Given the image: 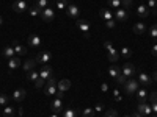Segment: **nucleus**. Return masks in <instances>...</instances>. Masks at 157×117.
Masks as SVG:
<instances>
[{
  "mask_svg": "<svg viewBox=\"0 0 157 117\" xmlns=\"http://www.w3.org/2000/svg\"><path fill=\"white\" fill-rule=\"evenodd\" d=\"M52 73H54V70H52L50 66H44L41 70H39V76L44 78V80H47L49 76H52Z\"/></svg>",
  "mask_w": 157,
  "mask_h": 117,
  "instance_id": "obj_16",
  "label": "nucleus"
},
{
  "mask_svg": "<svg viewBox=\"0 0 157 117\" xmlns=\"http://www.w3.org/2000/svg\"><path fill=\"white\" fill-rule=\"evenodd\" d=\"M135 94H137L138 103H146V98H148V92H146V89H138Z\"/></svg>",
  "mask_w": 157,
  "mask_h": 117,
  "instance_id": "obj_20",
  "label": "nucleus"
},
{
  "mask_svg": "<svg viewBox=\"0 0 157 117\" xmlns=\"http://www.w3.org/2000/svg\"><path fill=\"white\" fill-rule=\"evenodd\" d=\"M14 108H11V106H6L5 109H3V115L5 117H13V115H14Z\"/></svg>",
  "mask_w": 157,
  "mask_h": 117,
  "instance_id": "obj_33",
  "label": "nucleus"
},
{
  "mask_svg": "<svg viewBox=\"0 0 157 117\" xmlns=\"http://www.w3.org/2000/svg\"><path fill=\"white\" fill-rule=\"evenodd\" d=\"M11 8L14 9L16 12H24L25 9H29V3L25 2V0H16V2L13 3Z\"/></svg>",
  "mask_w": 157,
  "mask_h": 117,
  "instance_id": "obj_5",
  "label": "nucleus"
},
{
  "mask_svg": "<svg viewBox=\"0 0 157 117\" xmlns=\"http://www.w3.org/2000/svg\"><path fill=\"white\" fill-rule=\"evenodd\" d=\"M124 117H132V115H124Z\"/></svg>",
  "mask_w": 157,
  "mask_h": 117,
  "instance_id": "obj_57",
  "label": "nucleus"
},
{
  "mask_svg": "<svg viewBox=\"0 0 157 117\" xmlns=\"http://www.w3.org/2000/svg\"><path fill=\"white\" fill-rule=\"evenodd\" d=\"M21 66V59L17 58V56H13V58H10L8 59V69L13 72V70H14V69H17Z\"/></svg>",
  "mask_w": 157,
  "mask_h": 117,
  "instance_id": "obj_12",
  "label": "nucleus"
},
{
  "mask_svg": "<svg viewBox=\"0 0 157 117\" xmlns=\"http://www.w3.org/2000/svg\"><path fill=\"white\" fill-rule=\"evenodd\" d=\"M121 55H123L124 59H129L130 56H132V50H130L129 47H123L121 48Z\"/></svg>",
  "mask_w": 157,
  "mask_h": 117,
  "instance_id": "obj_29",
  "label": "nucleus"
},
{
  "mask_svg": "<svg viewBox=\"0 0 157 117\" xmlns=\"http://www.w3.org/2000/svg\"><path fill=\"white\" fill-rule=\"evenodd\" d=\"M154 117H157V114H154Z\"/></svg>",
  "mask_w": 157,
  "mask_h": 117,
  "instance_id": "obj_59",
  "label": "nucleus"
},
{
  "mask_svg": "<svg viewBox=\"0 0 157 117\" xmlns=\"http://www.w3.org/2000/svg\"><path fill=\"white\" fill-rule=\"evenodd\" d=\"M121 73H123L126 78L132 76V75L135 73V66H134V64H130V62H126L124 66H123V70H121Z\"/></svg>",
  "mask_w": 157,
  "mask_h": 117,
  "instance_id": "obj_7",
  "label": "nucleus"
},
{
  "mask_svg": "<svg viewBox=\"0 0 157 117\" xmlns=\"http://www.w3.org/2000/svg\"><path fill=\"white\" fill-rule=\"evenodd\" d=\"M113 97H115V100H116V101H121V98H123L118 89H115V90H113Z\"/></svg>",
  "mask_w": 157,
  "mask_h": 117,
  "instance_id": "obj_45",
  "label": "nucleus"
},
{
  "mask_svg": "<svg viewBox=\"0 0 157 117\" xmlns=\"http://www.w3.org/2000/svg\"><path fill=\"white\" fill-rule=\"evenodd\" d=\"M55 97H57V98H60V100H63V97H64V92H63V90H57Z\"/></svg>",
  "mask_w": 157,
  "mask_h": 117,
  "instance_id": "obj_49",
  "label": "nucleus"
},
{
  "mask_svg": "<svg viewBox=\"0 0 157 117\" xmlns=\"http://www.w3.org/2000/svg\"><path fill=\"white\" fill-rule=\"evenodd\" d=\"M54 17H55V12H54V8H44L43 11H41V19L44 20V22H52L54 20Z\"/></svg>",
  "mask_w": 157,
  "mask_h": 117,
  "instance_id": "obj_2",
  "label": "nucleus"
},
{
  "mask_svg": "<svg viewBox=\"0 0 157 117\" xmlns=\"http://www.w3.org/2000/svg\"><path fill=\"white\" fill-rule=\"evenodd\" d=\"M75 25H77V28H80V30L83 31V36H85V37H90V23H88L86 20L77 19Z\"/></svg>",
  "mask_w": 157,
  "mask_h": 117,
  "instance_id": "obj_3",
  "label": "nucleus"
},
{
  "mask_svg": "<svg viewBox=\"0 0 157 117\" xmlns=\"http://www.w3.org/2000/svg\"><path fill=\"white\" fill-rule=\"evenodd\" d=\"M154 80L157 81V70H154Z\"/></svg>",
  "mask_w": 157,
  "mask_h": 117,
  "instance_id": "obj_54",
  "label": "nucleus"
},
{
  "mask_svg": "<svg viewBox=\"0 0 157 117\" xmlns=\"http://www.w3.org/2000/svg\"><path fill=\"white\" fill-rule=\"evenodd\" d=\"M107 58H109V61H110V62H116L118 59H120V53H118V51L113 48V50H110V51H109V56H107Z\"/></svg>",
  "mask_w": 157,
  "mask_h": 117,
  "instance_id": "obj_25",
  "label": "nucleus"
},
{
  "mask_svg": "<svg viewBox=\"0 0 157 117\" xmlns=\"http://www.w3.org/2000/svg\"><path fill=\"white\" fill-rule=\"evenodd\" d=\"M38 78H39V72H36L35 69H33V70H29V72H27V80H29V81L35 83V81L38 80Z\"/></svg>",
  "mask_w": 157,
  "mask_h": 117,
  "instance_id": "obj_24",
  "label": "nucleus"
},
{
  "mask_svg": "<svg viewBox=\"0 0 157 117\" xmlns=\"http://www.w3.org/2000/svg\"><path fill=\"white\" fill-rule=\"evenodd\" d=\"M25 2H32V0H25Z\"/></svg>",
  "mask_w": 157,
  "mask_h": 117,
  "instance_id": "obj_58",
  "label": "nucleus"
},
{
  "mask_svg": "<svg viewBox=\"0 0 157 117\" xmlns=\"http://www.w3.org/2000/svg\"><path fill=\"white\" fill-rule=\"evenodd\" d=\"M57 90H58L57 84H55V86H46V94H47V95H55Z\"/></svg>",
  "mask_w": 157,
  "mask_h": 117,
  "instance_id": "obj_30",
  "label": "nucleus"
},
{
  "mask_svg": "<svg viewBox=\"0 0 157 117\" xmlns=\"http://www.w3.org/2000/svg\"><path fill=\"white\" fill-rule=\"evenodd\" d=\"M116 25V22H115V19H110V20H105V27L107 28H113Z\"/></svg>",
  "mask_w": 157,
  "mask_h": 117,
  "instance_id": "obj_46",
  "label": "nucleus"
},
{
  "mask_svg": "<svg viewBox=\"0 0 157 117\" xmlns=\"http://www.w3.org/2000/svg\"><path fill=\"white\" fill-rule=\"evenodd\" d=\"M2 55H3V58H6V59L13 58V56L16 55L14 47H13V45H8V47H5V48H3V51H2Z\"/></svg>",
  "mask_w": 157,
  "mask_h": 117,
  "instance_id": "obj_18",
  "label": "nucleus"
},
{
  "mask_svg": "<svg viewBox=\"0 0 157 117\" xmlns=\"http://www.w3.org/2000/svg\"><path fill=\"white\" fill-rule=\"evenodd\" d=\"M13 47H14V51H16V53L19 55V56H24L25 53H27V48H25L24 45H21L17 41H13V44H11Z\"/></svg>",
  "mask_w": 157,
  "mask_h": 117,
  "instance_id": "obj_13",
  "label": "nucleus"
},
{
  "mask_svg": "<svg viewBox=\"0 0 157 117\" xmlns=\"http://www.w3.org/2000/svg\"><path fill=\"white\" fill-rule=\"evenodd\" d=\"M149 101H151V105H152V103H157V92H155V90L149 94Z\"/></svg>",
  "mask_w": 157,
  "mask_h": 117,
  "instance_id": "obj_43",
  "label": "nucleus"
},
{
  "mask_svg": "<svg viewBox=\"0 0 157 117\" xmlns=\"http://www.w3.org/2000/svg\"><path fill=\"white\" fill-rule=\"evenodd\" d=\"M68 5H69L68 0H57V8L58 9H66Z\"/></svg>",
  "mask_w": 157,
  "mask_h": 117,
  "instance_id": "obj_34",
  "label": "nucleus"
},
{
  "mask_svg": "<svg viewBox=\"0 0 157 117\" xmlns=\"http://www.w3.org/2000/svg\"><path fill=\"white\" fill-rule=\"evenodd\" d=\"M115 80H116V83H118V84H121V86H124V83L127 81V78H126V76H124L123 73H120V75H118V76L115 78Z\"/></svg>",
  "mask_w": 157,
  "mask_h": 117,
  "instance_id": "obj_36",
  "label": "nucleus"
},
{
  "mask_svg": "<svg viewBox=\"0 0 157 117\" xmlns=\"http://www.w3.org/2000/svg\"><path fill=\"white\" fill-rule=\"evenodd\" d=\"M41 8H39V6H32V8H29V14L32 16V17H36V16H41Z\"/></svg>",
  "mask_w": 157,
  "mask_h": 117,
  "instance_id": "obj_26",
  "label": "nucleus"
},
{
  "mask_svg": "<svg viewBox=\"0 0 157 117\" xmlns=\"http://www.w3.org/2000/svg\"><path fill=\"white\" fill-rule=\"evenodd\" d=\"M151 53H152L154 56H157V44H154V45H152V48H151Z\"/></svg>",
  "mask_w": 157,
  "mask_h": 117,
  "instance_id": "obj_51",
  "label": "nucleus"
},
{
  "mask_svg": "<svg viewBox=\"0 0 157 117\" xmlns=\"http://www.w3.org/2000/svg\"><path fill=\"white\" fill-rule=\"evenodd\" d=\"M8 101H10V98L6 94H0V105H6Z\"/></svg>",
  "mask_w": 157,
  "mask_h": 117,
  "instance_id": "obj_41",
  "label": "nucleus"
},
{
  "mask_svg": "<svg viewBox=\"0 0 157 117\" xmlns=\"http://www.w3.org/2000/svg\"><path fill=\"white\" fill-rule=\"evenodd\" d=\"M132 117H143V115H141V114L137 111V112H134V114H132Z\"/></svg>",
  "mask_w": 157,
  "mask_h": 117,
  "instance_id": "obj_53",
  "label": "nucleus"
},
{
  "mask_svg": "<svg viewBox=\"0 0 157 117\" xmlns=\"http://www.w3.org/2000/svg\"><path fill=\"white\" fill-rule=\"evenodd\" d=\"M55 84H58V83H57V80H55V76H54V75L49 76L47 80H46V86H55Z\"/></svg>",
  "mask_w": 157,
  "mask_h": 117,
  "instance_id": "obj_38",
  "label": "nucleus"
},
{
  "mask_svg": "<svg viewBox=\"0 0 157 117\" xmlns=\"http://www.w3.org/2000/svg\"><path fill=\"white\" fill-rule=\"evenodd\" d=\"M101 90H102V92H107V90H109V84H107V83L101 84Z\"/></svg>",
  "mask_w": 157,
  "mask_h": 117,
  "instance_id": "obj_50",
  "label": "nucleus"
},
{
  "mask_svg": "<svg viewBox=\"0 0 157 117\" xmlns=\"http://www.w3.org/2000/svg\"><path fill=\"white\" fill-rule=\"evenodd\" d=\"M66 14L71 17V19H77L78 14H80V9H78V6H75L74 3H69L66 6Z\"/></svg>",
  "mask_w": 157,
  "mask_h": 117,
  "instance_id": "obj_4",
  "label": "nucleus"
},
{
  "mask_svg": "<svg viewBox=\"0 0 157 117\" xmlns=\"http://www.w3.org/2000/svg\"><path fill=\"white\" fill-rule=\"evenodd\" d=\"M29 45H30V47H39V45H41V37H39L38 34H30V37H29Z\"/></svg>",
  "mask_w": 157,
  "mask_h": 117,
  "instance_id": "obj_15",
  "label": "nucleus"
},
{
  "mask_svg": "<svg viewBox=\"0 0 157 117\" xmlns=\"http://www.w3.org/2000/svg\"><path fill=\"white\" fill-rule=\"evenodd\" d=\"M138 89H140V83L137 80H127L124 83V92L129 95H134Z\"/></svg>",
  "mask_w": 157,
  "mask_h": 117,
  "instance_id": "obj_1",
  "label": "nucleus"
},
{
  "mask_svg": "<svg viewBox=\"0 0 157 117\" xmlns=\"http://www.w3.org/2000/svg\"><path fill=\"white\" fill-rule=\"evenodd\" d=\"M121 6H123L124 9L130 8V6H132V0H121Z\"/></svg>",
  "mask_w": 157,
  "mask_h": 117,
  "instance_id": "obj_40",
  "label": "nucleus"
},
{
  "mask_svg": "<svg viewBox=\"0 0 157 117\" xmlns=\"http://www.w3.org/2000/svg\"><path fill=\"white\" fill-rule=\"evenodd\" d=\"M49 117H58V114H57V112H54V114H52V115H49Z\"/></svg>",
  "mask_w": 157,
  "mask_h": 117,
  "instance_id": "obj_56",
  "label": "nucleus"
},
{
  "mask_svg": "<svg viewBox=\"0 0 157 117\" xmlns=\"http://www.w3.org/2000/svg\"><path fill=\"white\" fill-rule=\"evenodd\" d=\"M104 117H118V112L115 111V109H109L107 112H105V115Z\"/></svg>",
  "mask_w": 157,
  "mask_h": 117,
  "instance_id": "obj_44",
  "label": "nucleus"
},
{
  "mask_svg": "<svg viewBox=\"0 0 157 117\" xmlns=\"http://www.w3.org/2000/svg\"><path fill=\"white\" fill-rule=\"evenodd\" d=\"M63 117H77V111L75 109H64L63 111Z\"/></svg>",
  "mask_w": 157,
  "mask_h": 117,
  "instance_id": "obj_31",
  "label": "nucleus"
},
{
  "mask_svg": "<svg viewBox=\"0 0 157 117\" xmlns=\"http://www.w3.org/2000/svg\"><path fill=\"white\" fill-rule=\"evenodd\" d=\"M149 8L146 6V5H140L138 8H137V14H138V17H141V19H145V17H148L149 16Z\"/></svg>",
  "mask_w": 157,
  "mask_h": 117,
  "instance_id": "obj_11",
  "label": "nucleus"
},
{
  "mask_svg": "<svg viewBox=\"0 0 157 117\" xmlns=\"http://www.w3.org/2000/svg\"><path fill=\"white\" fill-rule=\"evenodd\" d=\"M145 31H146V25L143 22H137L134 25V33L135 34H145Z\"/></svg>",
  "mask_w": 157,
  "mask_h": 117,
  "instance_id": "obj_19",
  "label": "nucleus"
},
{
  "mask_svg": "<svg viewBox=\"0 0 157 117\" xmlns=\"http://www.w3.org/2000/svg\"><path fill=\"white\" fill-rule=\"evenodd\" d=\"M151 109H152L154 114H157V103H152V105H151Z\"/></svg>",
  "mask_w": 157,
  "mask_h": 117,
  "instance_id": "obj_52",
  "label": "nucleus"
},
{
  "mask_svg": "<svg viewBox=\"0 0 157 117\" xmlns=\"http://www.w3.org/2000/svg\"><path fill=\"white\" fill-rule=\"evenodd\" d=\"M47 5H49V0H36V6H39L41 9L47 8Z\"/></svg>",
  "mask_w": 157,
  "mask_h": 117,
  "instance_id": "obj_37",
  "label": "nucleus"
},
{
  "mask_svg": "<svg viewBox=\"0 0 157 117\" xmlns=\"http://www.w3.org/2000/svg\"><path fill=\"white\" fill-rule=\"evenodd\" d=\"M99 16L104 19V20H110V19H113V11L112 9H101L99 11Z\"/></svg>",
  "mask_w": 157,
  "mask_h": 117,
  "instance_id": "obj_21",
  "label": "nucleus"
},
{
  "mask_svg": "<svg viewBox=\"0 0 157 117\" xmlns=\"http://www.w3.org/2000/svg\"><path fill=\"white\" fill-rule=\"evenodd\" d=\"M50 108H52V111H54V112L60 114V112H61V109H63V103H61V100H60V98L52 100V103H50Z\"/></svg>",
  "mask_w": 157,
  "mask_h": 117,
  "instance_id": "obj_10",
  "label": "nucleus"
},
{
  "mask_svg": "<svg viewBox=\"0 0 157 117\" xmlns=\"http://www.w3.org/2000/svg\"><path fill=\"white\" fill-rule=\"evenodd\" d=\"M138 83H141V84H145V86H148V84H151V83H152V80H151V76H149L148 73H145V72H141V73L138 75Z\"/></svg>",
  "mask_w": 157,
  "mask_h": 117,
  "instance_id": "obj_17",
  "label": "nucleus"
},
{
  "mask_svg": "<svg viewBox=\"0 0 157 117\" xmlns=\"http://www.w3.org/2000/svg\"><path fill=\"white\" fill-rule=\"evenodd\" d=\"M120 73H121V69L118 67V66H112V67L109 69V75H110L112 78H116Z\"/></svg>",
  "mask_w": 157,
  "mask_h": 117,
  "instance_id": "obj_27",
  "label": "nucleus"
},
{
  "mask_svg": "<svg viewBox=\"0 0 157 117\" xmlns=\"http://www.w3.org/2000/svg\"><path fill=\"white\" fill-rule=\"evenodd\" d=\"M143 117L145 115H149L151 112H152V109H151V106L149 105H146V103H138V109H137Z\"/></svg>",
  "mask_w": 157,
  "mask_h": 117,
  "instance_id": "obj_9",
  "label": "nucleus"
},
{
  "mask_svg": "<svg viewBox=\"0 0 157 117\" xmlns=\"http://www.w3.org/2000/svg\"><path fill=\"white\" fill-rule=\"evenodd\" d=\"M43 86H46V80H44V78H41V76H39L38 80L35 81V87H36V89H41Z\"/></svg>",
  "mask_w": 157,
  "mask_h": 117,
  "instance_id": "obj_35",
  "label": "nucleus"
},
{
  "mask_svg": "<svg viewBox=\"0 0 157 117\" xmlns=\"http://www.w3.org/2000/svg\"><path fill=\"white\" fill-rule=\"evenodd\" d=\"M146 6L149 8V11H154L157 8V0H148V5Z\"/></svg>",
  "mask_w": 157,
  "mask_h": 117,
  "instance_id": "obj_39",
  "label": "nucleus"
},
{
  "mask_svg": "<svg viewBox=\"0 0 157 117\" xmlns=\"http://www.w3.org/2000/svg\"><path fill=\"white\" fill-rule=\"evenodd\" d=\"M94 111H96V112H101V111H104V105H102V103H101V101H99V103H98V105L94 106Z\"/></svg>",
  "mask_w": 157,
  "mask_h": 117,
  "instance_id": "obj_48",
  "label": "nucleus"
},
{
  "mask_svg": "<svg viewBox=\"0 0 157 117\" xmlns=\"http://www.w3.org/2000/svg\"><path fill=\"white\" fill-rule=\"evenodd\" d=\"M109 6L113 8V9L121 8V0H109Z\"/></svg>",
  "mask_w": 157,
  "mask_h": 117,
  "instance_id": "obj_32",
  "label": "nucleus"
},
{
  "mask_svg": "<svg viewBox=\"0 0 157 117\" xmlns=\"http://www.w3.org/2000/svg\"><path fill=\"white\" fill-rule=\"evenodd\" d=\"M115 17H116L118 22H124V20H127L129 14H127V11H126L124 8H118V9L115 11Z\"/></svg>",
  "mask_w": 157,
  "mask_h": 117,
  "instance_id": "obj_8",
  "label": "nucleus"
},
{
  "mask_svg": "<svg viewBox=\"0 0 157 117\" xmlns=\"http://www.w3.org/2000/svg\"><path fill=\"white\" fill-rule=\"evenodd\" d=\"M14 2H16V0H14Z\"/></svg>",
  "mask_w": 157,
  "mask_h": 117,
  "instance_id": "obj_60",
  "label": "nucleus"
},
{
  "mask_svg": "<svg viewBox=\"0 0 157 117\" xmlns=\"http://www.w3.org/2000/svg\"><path fill=\"white\" fill-rule=\"evenodd\" d=\"M25 97H27V92H25V89H16L14 94H13V100L16 101H22Z\"/></svg>",
  "mask_w": 157,
  "mask_h": 117,
  "instance_id": "obj_14",
  "label": "nucleus"
},
{
  "mask_svg": "<svg viewBox=\"0 0 157 117\" xmlns=\"http://www.w3.org/2000/svg\"><path fill=\"white\" fill-rule=\"evenodd\" d=\"M2 23H3V17L0 16V27H2Z\"/></svg>",
  "mask_w": 157,
  "mask_h": 117,
  "instance_id": "obj_55",
  "label": "nucleus"
},
{
  "mask_svg": "<svg viewBox=\"0 0 157 117\" xmlns=\"http://www.w3.org/2000/svg\"><path fill=\"white\" fill-rule=\"evenodd\" d=\"M94 108H85L82 109V117H94Z\"/></svg>",
  "mask_w": 157,
  "mask_h": 117,
  "instance_id": "obj_28",
  "label": "nucleus"
},
{
  "mask_svg": "<svg viewBox=\"0 0 157 117\" xmlns=\"http://www.w3.org/2000/svg\"><path fill=\"white\" fill-rule=\"evenodd\" d=\"M57 87H58V90H63V92H66V90L71 87V81H69V80H61V81L57 84Z\"/></svg>",
  "mask_w": 157,
  "mask_h": 117,
  "instance_id": "obj_23",
  "label": "nucleus"
},
{
  "mask_svg": "<svg viewBox=\"0 0 157 117\" xmlns=\"http://www.w3.org/2000/svg\"><path fill=\"white\" fill-rule=\"evenodd\" d=\"M52 59V53L50 51H41V53H38L36 55V62H41V64H46V62H49Z\"/></svg>",
  "mask_w": 157,
  "mask_h": 117,
  "instance_id": "obj_6",
  "label": "nucleus"
},
{
  "mask_svg": "<svg viewBox=\"0 0 157 117\" xmlns=\"http://www.w3.org/2000/svg\"><path fill=\"white\" fill-rule=\"evenodd\" d=\"M104 47H105L109 51H110V50H113V45H112V42H110V41H104Z\"/></svg>",
  "mask_w": 157,
  "mask_h": 117,
  "instance_id": "obj_47",
  "label": "nucleus"
},
{
  "mask_svg": "<svg viewBox=\"0 0 157 117\" xmlns=\"http://www.w3.org/2000/svg\"><path fill=\"white\" fill-rule=\"evenodd\" d=\"M149 34H151L152 37H157V23H154L152 27L149 28Z\"/></svg>",
  "mask_w": 157,
  "mask_h": 117,
  "instance_id": "obj_42",
  "label": "nucleus"
},
{
  "mask_svg": "<svg viewBox=\"0 0 157 117\" xmlns=\"http://www.w3.org/2000/svg\"><path fill=\"white\" fill-rule=\"evenodd\" d=\"M35 64H36L35 59H25V62L22 64V67H24L25 72H29V70H33L35 69Z\"/></svg>",
  "mask_w": 157,
  "mask_h": 117,
  "instance_id": "obj_22",
  "label": "nucleus"
}]
</instances>
